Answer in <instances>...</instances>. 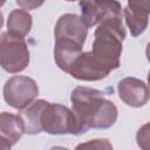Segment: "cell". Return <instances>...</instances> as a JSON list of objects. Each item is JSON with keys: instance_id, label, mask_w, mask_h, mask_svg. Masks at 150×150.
I'll return each mask as SVG.
<instances>
[{"instance_id": "obj_1", "label": "cell", "mask_w": 150, "mask_h": 150, "mask_svg": "<svg viewBox=\"0 0 150 150\" xmlns=\"http://www.w3.org/2000/svg\"><path fill=\"white\" fill-rule=\"evenodd\" d=\"M70 101L80 135L89 129H109L117 121V107L104 98V93L98 89L76 87L70 94Z\"/></svg>"}, {"instance_id": "obj_2", "label": "cell", "mask_w": 150, "mask_h": 150, "mask_svg": "<svg viewBox=\"0 0 150 150\" xmlns=\"http://www.w3.org/2000/svg\"><path fill=\"white\" fill-rule=\"evenodd\" d=\"M127 32L122 16H111L97 25L91 47L93 55L101 61L110 71L121 66L123 41Z\"/></svg>"}, {"instance_id": "obj_3", "label": "cell", "mask_w": 150, "mask_h": 150, "mask_svg": "<svg viewBox=\"0 0 150 150\" xmlns=\"http://www.w3.org/2000/svg\"><path fill=\"white\" fill-rule=\"evenodd\" d=\"M29 64V49L22 36L11 32L0 34V67L11 74H16Z\"/></svg>"}, {"instance_id": "obj_4", "label": "cell", "mask_w": 150, "mask_h": 150, "mask_svg": "<svg viewBox=\"0 0 150 150\" xmlns=\"http://www.w3.org/2000/svg\"><path fill=\"white\" fill-rule=\"evenodd\" d=\"M41 127L42 131L49 135H80L74 112L59 103H46L41 115Z\"/></svg>"}, {"instance_id": "obj_5", "label": "cell", "mask_w": 150, "mask_h": 150, "mask_svg": "<svg viewBox=\"0 0 150 150\" xmlns=\"http://www.w3.org/2000/svg\"><path fill=\"white\" fill-rule=\"evenodd\" d=\"M5 102L14 109H23L33 102L39 95V87L36 82L22 75L9 77L2 89Z\"/></svg>"}, {"instance_id": "obj_6", "label": "cell", "mask_w": 150, "mask_h": 150, "mask_svg": "<svg viewBox=\"0 0 150 150\" xmlns=\"http://www.w3.org/2000/svg\"><path fill=\"white\" fill-rule=\"evenodd\" d=\"M81 20L91 28L111 16H122V6L117 0H81Z\"/></svg>"}, {"instance_id": "obj_7", "label": "cell", "mask_w": 150, "mask_h": 150, "mask_svg": "<svg viewBox=\"0 0 150 150\" xmlns=\"http://www.w3.org/2000/svg\"><path fill=\"white\" fill-rule=\"evenodd\" d=\"M68 74L76 80L93 82L105 79L110 74V70L91 52H82L70 66Z\"/></svg>"}, {"instance_id": "obj_8", "label": "cell", "mask_w": 150, "mask_h": 150, "mask_svg": "<svg viewBox=\"0 0 150 150\" xmlns=\"http://www.w3.org/2000/svg\"><path fill=\"white\" fill-rule=\"evenodd\" d=\"M88 28L81 18L73 13L63 14L56 21L54 28L55 41H69L83 47L87 39Z\"/></svg>"}, {"instance_id": "obj_9", "label": "cell", "mask_w": 150, "mask_h": 150, "mask_svg": "<svg viewBox=\"0 0 150 150\" xmlns=\"http://www.w3.org/2000/svg\"><path fill=\"white\" fill-rule=\"evenodd\" d=\"M118 96L123 103L132 108H139L149 101L148 84L136 77H124L117 84Z\"/></svg>"}, {"instance_id": "obj_10", "label": "cell", "mask_w": 150, "mask_h": 150, "mask_svg": "<svg viewBox=\"0 0 150 150\" xmlns=\"http://www.w3.org/2000/svg\"><path fill=\"white\" fill-rule=\"evenodd\" d=\"M46 100H34L23 109H20L19 116L22 120L25 134L38 135L42 131L41 115L46 105Z\"/></svg>"}, {"instance_id": "obj_11", "label": "cell", "mask_w": 150, "mask_h": 150, "mask_svg": "<svg viewBox=\"0 0 150 150\" xmlns=\"http://www.w3.org/2000/svg\"><path fill=\"white\" fill-rule=\"evenodd\" d=\"M23 134V123L19 114L15 115L7 111L0 112V136L2 138L8 141L13 146L18 143Z\"/></svg>"}, {"instance_id": "obj_12", "label": "cell", "mask_w": 150, "mask_h": 150, "mask_svg": "<svg viewBox=\"0 0 150 150\" xmlns=\"http://www.w3.org/2000/svg\"><path fill=\"white\" fill-rule=\"evenodd\" d=\"M82 53V46L69 41H55L54 45V61L56 66L68 73L75 59Z\"/></svg>"}, {"instance_id": "obj_13", "label": "cell", "mask_w": 150, "mask_h": 150, "mask_svg": "<svg viewBox=\"0 0 150 150\" xmlns=\"http://www.w3.org/2000/svg\"><path fill=\"white\" fill-rule=\"evenodd\" d=\"M33 25V18L25 9H14L8 14L7 28L8 32L25 38L30 32Z\"/></svg>"}, {"instance_id": "obj_14", "label": "cell", "mask_w": 150, "mask_h": 150, "mask_svg": "<svg viewBox=\"0 0 150 150\" xmlns=\"http://www.w3.org/2000/svg\"><path fill=\"white\" fill-rule=\"evenodd\" d=\"M122 13L124 14L125 22H127V25L130 29V33L134 38L141 35L146 29L148 22H149V15L135 13V12L130 11L128 7H125Z\"/></svg>"}, {"instance_id": "obj_15", "label": "cell", "mask_w": 150, "mask_h": 150, "mask_svg": "<svg viewBox=\"0 0 150 150\" xmlns=\"http://www.w3.org/2000/svg\"><path fill=\"white\" fill-rule=\"evenodd\" d=\"M130 11L138 13V14H144L149 15L150 13V0H128V6Z\"/></svg>"}, {"instance_id": "obj_16", "label": "cell", "mask_w": 150, "mask_h": 150, "mask_svg": "<svg viewBox=\"0 0 150 150\" xmlns=\"http://www.w3.org/2000/svg\"><path fill=\"white\" fill-rule=\"evenodd\" d=\"M79 149L81 148H90V149H111L112 145L108 142V139H91L87 143H82L77 145Z\"/></svg>"}, {"instance_id": "obj_17", "label": "cell", "mask_w": 150, "mask_h": 150, "mask_svg": "<svg viewBox=\"0 0 150 150\" xmlns=\"http://www.w3.org/2000/svg\"><path fill=\"white\" fill-rule=\"evenodd\" d=\"M15 2L21 8L30 11V9H36L40 6H42L45 0H15Z\"/></svg>"}, {"instance_id": "obj_18", "label": "cell", "mask_w": 150, "mask_h": 150, "mask_svg": "<svg viewBox=\"0 0 150 150\" xmlns=\"http://www.w3.org/2000/svg\"><path fill=\"white\" fill-rule=\"evenodd\" d=\"M11 148H12L11 143L0 136V149H5V150H8V149H11Z\"/></svg>"}, {"instance_id": "obj_19", "label": "cell", "mask_w": 150, "mask_h": 150, "mask_svg": "<svg viewBox=\"0 0 150 150\" xmlns=\"http://www.w3.org/2000/svg\"><path fill=\"white\" fill-rule=\"evenodd\" d=\"M2 25H4V15H2V13L0 12V29H1Z\"/></svg>"}, {"instance_id": "obj_20", "label": "cell", "mask_w": 150, "mask_h": 150, "mask_svg": "<svg viewBox=\"0 0 150 150\" xmlns=\"http://www.w3.org/2000/svg\"><path fill=\"white\" fill-rule=\"evenodd\" d=\"M5 2H6V0H0V7H1V6H4V5H5Z\"/></svg>"}, {"instance_id": "obj_21", "label": "cell", "mask_w": 150, "mask_h": 150, "mask_svg": "<svg viewBox=\"0 0 150 150\" xmlns=\"http://www.w3.org/2000/svg\"><path fill=\"white\" fill-rule=\"evenodd\" d=\"M64 1H68V2H73V1H77V0H64Z\"/></svg>"}]
</instances>
